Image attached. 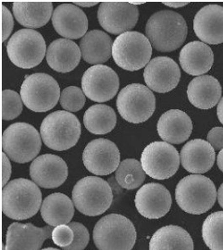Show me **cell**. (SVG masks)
<instances>
[{
    "mask_svg": "<svg viewBox=\"0 0 223 250\" xmlns=\"http://www.w3.org/2000/svg\"><path fill=\"white\" fill-rule=\"evenodd\" d=\"M52 24L56 32L66 39H79L87 33L85 13L72 3H63L54 9Z\"/></svg>",
    "mask_w": 223,
    "mask_h": 250,
    "instance_id": "cell-19",
    "label": "cell"
},
{
    "mask_svg": "<svg viewBox=\"0 0 223 250\" xmlns=\"http://www.w3.org/2000/svg\"><path fill=\"white\" fill-rule=\"evenodd\" d=\"M145 174L140 161L128 159L121 162L115 178L120 187L127 190H134L143 185Z\"/></svg>",
    "mask_w": 223,
    "mask_h": 250,
    "instance_id": "cell-32",
    "label": "cell"
},
{
    "mask_svg": "<svg viewBox=\"0 0 223 250\" xmlns=\"http://www.w3.org/2000/svg\"><path fill=\"white\" fill-rule=\"evenodd\" d=\"M40 134L47 147L56 151L67 150L73 147L80 138V122L71 112L58 110L44 119Z\"/></svg>",
    "mask_w": 223,
    "mask_h": 250,
    "instance_id": "cell-5",
    "label": "cell"
},
{
    "mask_svg": "<svg viewBox=\"0 0 223 250\" xmlns=\"http://www.w3.org/2000/svg\"><path fill=\"white\" fill-rule=\"evenodd\" d=\"M41 134L26 123L9 125L2 134V149L9 160L27 163L36 160L41 150Z\"/></svg>",
    "mask_w": 223,
    "mask_h": 250,
    "instance_id": "cell-7",
    "label": "cell"
},
{
    "mask_svg": "<svg viewBox=\"0 0 223 250\" xmlns=\"http://www.w3.org/2000/svg\"><path fill=\"white\" fill-rule=\"evenodd\" d=\"M131 4H133L134 6H137V5H141V4H143V1H131L130 2Z\"/></svg>",
    "mask_w": 223,
    "mask_h": 250,
    "instance_id": "cell-46",
    "label": "cell"
},
{
    "mask_svg": "<svg viewBox=\"0 0 223 250\" xmlns=\"http://www.w3.org/2000/svg\"><path fill=\"white\" fill-rule=\"evenodd\" d=\"M140 214L147 219H160L170 211L172 199L170 191L161 184L149 183L140 188L134 199Z\"/></svg>",
    "mask_w": 223,
    "mask_h": 250,
    "instance_id": "cell-16",
    "label": "cell"
},
{
    "mask_svg": "<svg viewBox=\"0 0 223 250\" xmlns=\"http://www.w3.org/2000/svg\"><path fill=\"white\" fill-rule=\"evenodd\" d=\"M165 6H168L170 8H181V7H184L189 4V2H175V1H164L162 2Z\"/></svg>",
    "mask_w": 223,
    "mask_h": 250,
    "instance_id": "cell-41",
    "label": "cell"
},
{
    "mask_svg": "<svg viewBox=\"0 0 223 250\" xmlns=\"http://www.w3.org/2000/svg\"><path fill=\"white\" fill-rule=\"evenodd\" d=\"M143 78L149 89L158 93H168L178 85L181 71L172 59L157 57L146 65Z\"/></svg>",
    "mask_w": 223,
    "mask_h": 250,
    "instance_id": "cell-18",
    "label": "cell"
},
{
    "mask_svg": "<svg viewBox=\"0 0 223 250\" xmlns=\"http://www.w3.org/2000/svg\"><path fill=\"white\" fill-rule=\"evenodd\" d=\"M1 165H2V184L4 188L7 186L11 175V164L9 162V157L3 152L1 154Z\"/></svg>",
    "mask_w": 223,
    "mask_h": 250,
    "instance_id": "cell-40",
    "label": "cell"
},
{
    "mask_svg": "<svg viewBox=\"0 0 223 250\" xmlns=\"http://www.w3.org/2000/svg\"><path fill=\"white\" fill-rule=\"evenodd\" d=\"M93 237L99 250H132L136 242V230L125 216L109 214L97 223Z\"/></svg>",
    "mask_w": 223,
    "mask_h": 250,
    "instance_id": "cell-4",
    "label": "cell"
},
{
    "mask_svg": "<svg viewBox=\"0 0 223 250\" xmlns=\"http://www.w3.org/2000/svg\"><path fill=\"white\" fill-rule=\"evenodd\" d=\"M57 250V249H54V248H47V249H45V250Z\"/></svg>",
    "mask_w": 223,
    "mask_h": 250,
    "instance_id": "cell-47",
    "label": "cell"
},
{
    "mask_svg": "<svg viewBox=\"0 0 223 250\" xmlns=\"http://www.w3.org/2000/svg\"><path fill=\"white\" fill-rule=\"evenodd\" d=\"M52 227H36L32 224L14 223L7 231L6 250H40L44 241L51 238Z\"/></svg>",
    "mask_w": 223,
    "mask_h": 250,
    "instance_id": "cell-20",
    "label": "cell"
},
{
    "mask_svg": "<svg viewBox=\"0 0 223 250\" xmlns=\"http://www.w3.org/2000/svg\"><path fill=\"white\" fill-rule=\"evenodd\" d=\"M207 142L210 144L215 150L223 149V128L215 127L207 134Z\"/></svg>",
    "mask_w": 223,
    "mask_h": 250,
    "instance_id": "cell-39",
    "label": "cell"
},
{
    "mask_svg": "<svg viewBox=\"0 0 223 250\" xmlns=\"http://www.w3.org/2000/svg\"><path fill=\"white\" fill-rule=\"evenodd\" d=\"M180 154L167 142H153L143 149L141 164L151 178L165 180L173 176L180 167Z\"/></svg>",
    "mask_w": 223,
    "mask_h": 250,
    "instance_id": "cell-12",
    "label": "cell"
},
{
    "mask_svg": "<svg viewBox=\"0 0 223 250\" xmlns=\"http://www.w3.org/2000/svg\"><path fill=\"white\" fill-rule=\"evenodd\" d=\"M85 95L77 86H69L63 90L61 95V105L66 111L76 112L81 110L85 104Z\"/></svg>",
    "mask_w": 223,
    "mask_h": 250,
    "instance_id": "cell-35",
    "label": "cell"
},
{
    "mask_svg": "<svg viewBox=\"0 0 223 250\" xmlns=\"http://www.w3.org/2000/svg\"><path fill=\"white\" fill-rule=\"evenodd\" d=\"M217 198L219 201V204L223 208V184L220 187L219 190H218V195H217Z\"/></svg>",
    "mask_w": 223,
    "mask_h": 250,
    "instance_id": "cell-45",
    "label": "cell"
},
{
    "mask_svg": "<svg viewBox=\"0 0 223 250\" xmlns=\"http://www.w3.org/2000/svg\"><path fill=\"white\" fill-rule=\"evenodd\" d=\"M120 80L116 72L106 65H94L86 70L81 78L84 95L95 102H107L119 91Z\"/></svg>",
    "mask_w": 223,
    "mask_h": 250,
    "instance_id": "cell-13",
    "label": "cell"
},
{
    "mask_svg": "<svg viewBox=\"0 0 223 250\" xmlns=\"http://www.w3.org/2000/svg\"><path fill=\"white\" fill-rule=\"evenodd\" d=\"M157 129L164 142L182 144L192 134L193 124L185 112L180 109H170L161 115Z\"/></svg>",
    "mask_w": 223,
    "mask_h": 250,
    "instance_id": "cell-23",
    "label": "cell"
},
{
    "mask_svg": "<svg viewBox=\"0 0 223 250\" xmlns=\"http://www.w3.org/2000/svg\"><path fill=\"white\" fill-rule=\"evenodd\" d=\"M194 31L206 45L223 43V7L207 5L200 9L195 16Z\"/></svg>",
    "mask_w": 223,
    "mask_h": 250,
    "instance_id": "cell-21",
    "label": "cell"
},
{
    "mask_svg": "<svg viewBox=\"0 0 223 250\" xmlns=\"http://www.w3.org/2000/svg\"><path fill=\"white\" fill-rule=\"evenodd\" d=\"M82 161L91 173L108 175L119 168L121 154L112 141L99 138L87 144L82 153Z\"/></svg>",
    "mask_w": 223,
    "mask_h": 250,
    "instance_id": "cell-14",
    "label": "cell"
},
{
    "mask_svg": "<svg viewBox=\"0 0 223 250\" xmlns=\"http://www.w3.org/2000/svg\"><path fill=\"white\" fill-rule=\"evenodd\" d=\"M179 60L184 72L198 77L212 68L214 54L212 49L205 43L193 41L182 47Z\"/></svg>",
    "mask_w": 223,
    "mask_h": 250,
    "instance_id": "cell-24",
    "label": "cell"
},
{
    "mask_svg": "<svg viewBox=\"0 0 223 250\" xmlns=\"http://www.w3.org/2000/svg\"><path fill=\"white\" fill-rule=\"evenodd\" d=\"M80 47L70 39L60 38L47 47L46 62L49 67L58 72L67 73L73 71L80 63Z\"/></svg>",
    "mask_w": 223,
    "mask_h": 250,
    "instance_id": "cell-25",
    "label": "cell"
},
{
    "mask_svg": "<svg viewBox=\"0 0 223 250\" xmlns=\"http://www.w3.org/2000/svg\"><path fill=\"white\" fill-rule=\"evenodd\" d=\"M68 166L59 156L45 154L37 157L30 166V176L40 188L61 187L68 177Z\"/></svg>",
    "mask_w": 223,
    "mask_h": 250,
    "instance_id": "cell-17",
    "label": "cell"
},
{
    "mask_svg": "<svg viewBox=\"0 0 223 250\" xmlns=\"http://www.w3.org/2000/svg\"><path fill=\"white\" fill-rule=\"evenodd\" d=\"M72 201L81 213L99 216L105 213L112 204V189L105 180L98 176H87L74 186Z\"/></svg>",
    "mask_w": 223,
    "mask_h": 250,
    "instance_id": "cell-6",
    "label": "cell"
},
{
    "mask_svg": "<svg viewBox=\"0 0 223 250\" xmlns=\"http://www.w3.org/2000/svg\"><path fill=\"white\" fill-rule=\"evenodd\" d=\"M152 45L148 38L139 32H127L113 42L112 57L122 69L135 72L150 62Z\"/></svg>",
    "mask_w": 223,
    "mask_h": 250,
    "instance_id": "cell-8",
    "label": "cell"
},
{
    "mask_svg": "<svg viewBox=\"0 0 223 250\" xmlns=\"http://www.w3.org/2000/svg\"><path fill=\"white\" fill-rule=\"evenodd\" d=\"M45 39L33 29H21L9 38L7 54L19 68L32 69L42 62L46 53Z\"/></svg>",
    "mask_w": 223,
    "mask_h": 250,
    "instance_id": "cell-10",
    "label": "cell"
},
{
    "mask_svg": "<svg viewBox=\"0 0 223 250\" xmlns=\"http://www.w3.org/2000/svg\"><path fill=\"white\" fill-rule=\"evenodd\" d=\"M12 9L19 23L26 28L44 26L54 12L52 2L17 1L13 3Z\"/></svg>",
    "mask_w": 223,
    "mask_h": 250,
    "instance_id": "cell-28",
    "label": "cell"
},
{
    "mask_svg": "<svg viewBox=\"0 0 223 250\" xmlns=\"http://www.w3.org/2000/svg\"><path fill=\"white\" fill-rule=\"evenodd\" d=\"M182 167L191 173L201 174L210 170L214 165L215 149L203 139H194L184 145L181 151Z\"/></svg>",
    "mask_w": 223,
    "mask_h": 250,
    "instance_id": "cell-22",
    "label": "cell"
},
{
    "mask_svg": "<svg viewBox=\"0 0 223 250\" xmlns=\"http://www.w3.org/2000/svg\"><path fill=\"white\" fill-rule=\"evenodd\" d=\"M74 232V240L72 245L63 250H83L89 243V232L87 228L80 223H71L68 224Z\"/></svg>",
    "mask_w": 223,
    "mask_h": 250,
    "instance_id": "cell-36",
    "label": "cell"
},
{
    "mask_svg": "<svg viewBox=\"0 0 223 250\" xmlns=\"http://www.w3.org/2000/svg\"><path fill=\"white\" fill-rule=\"evenodd\" d=\"M139 10L130 2H102L98 11L99 23L113 35L130 32L137 23Z\"/></svg>",
    "mask_w": 223,
    "mask_h": 250,
    "instance_id": "cell-15",
    "label": "cell"
},
{
    "mask_svg": "<svg viewBox=\"0 0 223 250\" xmlns=\"http://www.w3.org/2000/svg\"><path fill=\"white\" fill-rule=\"evenodd\" d=\"M13 17L10 13L9 9H7L5 6H1V32H2V42H5L9 36H10L12 30H13Z\"/></svg>",
    "mask_w": 223,
    "mask_h": 250,
    "instance_id": "cell-38",
    "label": "cell"
},
{
    "mask_svg": "<svg viewBox=\"0 0 223 250\" xmlns=\"http://www.w3.org/2000/svg\"><path fill=\"white\" fill-rule=\"evenodd\" d=\"M41 203L40 189L35 182L28 179L12 180L2 189V211L12 220L22 221L32 218L38 212Z\"/></svg>",
    "mask_w": 223,
    "mask_h": 250,
    "instance_id": "cell-1",
    "label": "cell"
},
{
    "mask_svg": "<svg viewBox=\"0 0 223 250\" xmlns=\"http://www.w3.org/2000/svg\"><path fill=\"white\" fill-rule=\"evenodd\" d=\"M187 32L185 20L171 10L154 13L145 26V35L152 46L161 52L176 50L184 43Z\"/></svg>",
    "mask_w": 223,
    "mask_h": 250,
    "instance_id": "cell-2",
    "label": "cell"
},
{
    "mask_svg": "<svg viewBox=\"0 0 223 250\" xmlns=\"http://www.w3.org/2000/svg\"><path fill=\"white\" fill-rule=\"evenodd\" d=\"M217 164H218L219 169L223 172V149H222V150L220 151V153L218 154V157H217Z\"/></svg>",
    "mask_w": 223,
    "mask_h": 250,
    "instance_id": "cell-44",
    "label": "cell"
},
{
    "mask_svg": "<svg viewBox=\"0 0 223 250\" xmlns=\"http://www.w3.org/2000/svg\"><path fill=\"white\" fill-rule=\"evenodd\" d=\"M22 99L17 92L13 90L2 91V120H13L22 111Z\"/></svg>",
    "mask_w": 223,
    "mask_h": 250,
    "instance_id": "cell-34",
    "label": "cell"
},
{
    "mask_svg": "<svg viewBox=\"0 0 223 250\" xmlns=\"http://www.w3.org/2000/svg\"><path fill=\"white\" fill-rule=\"evenodd\" d=\"M113 43L110 36L103 31L93 30L81 40V58L89 64L100 65L112 56Z\"/></svg>",
    "mask_w": 223,
    "mask_h": 250,
    "instance_id": "cell-27",
    "label": "cell"
},
{
    "mask_svg": "<svg viewBox=\"0 0 223 250\" xmlns=\"http://www.w3.org/2000/svg\"><path fill=\"white\" fill-rule=\"evenodd\" d=\"M217 115L220 120V122L223 125V98L221 99V101L218 104V107H217Z\"/></svg>",
    "mask_w": 223,
    "mask_h": 250,
    "instance_id": "cell-43",
    "label": "cell"
},
{
    "mask_svg": "<svg viewBox=\"0 0 223 250\" xmlns=\"http://www.w3.org/2000/svg\"><path fill=\"white\" fill-rule=\"evenodd\" d=\"M74 204L71 198L61 193H54L45 198L41 206L43 220L49 226L71 224L74 215Z\"/></svg>",
    "mask_w": 223,
    "mask_h": 250,
    "instance_id": "cell-29",
    "label": "cell"
},
{
    "mask_svg": "<svg viewBox=\"0 0 223 250\" xmlns=\"http://www.w3.org/2000/svg\"><path fill=\"white\" fill-rule=\"evenodd\" d=\"M149 250H194V242L183 228L168 225L152 235Z\"/></svg>",
    "mask_w": 223,
    "mask_h": 250,
    "instance_id": "cell-30",
    "label": "cell"
},
{
    "mask_svg": "<svg viewBox=\"0 0 223 250\" xmlns=\"http://www.w3.org/2000/svg\"><path fill=\"white\" fill-rule=\"evenodd\" d=\"M117 108L121 116L131 124L147 121L156 109V98L151 90L140 83L125 86L117 98Z\"/></svg>",
    "mask_w": 223,
    "mask_h": 250,
    "instance_id": "cell-11",
    "label": "cell"
},
{
    "mask_svg": "<svg viewBox=\"0 0 223 250\" xmlns=\"http://www.w3.org/2000/svg\"><path fill=\"white\" fill-rule=\"evenodd\" d=\"M202 236L210 250H223V211L206 217L202 227Z\"/></svg>",
    "mask_w": 223,
    "mask_h": 250,
    "instance_id": "cell-33",
    "label": "cell"
},
{
    "mask_svg": "<svg viewBox=\"0 0 223 250\" xmlns=\"http://www.w3.org/2000/svg\"><path fill=\"white\" fill-rule=\"evenodd\" d=\"M73 4L76 6L82 7V8H89V7H94V6L98 5L99 2H97V1H75V2H73Z\"/></svg>",
    "mask_w": 223,
    "mask_h": 250,
    "instance_id": "cell-42",
    "label": "cell"
},
{
    "mask_svg": "<svg viewBox=\"0 0 223 250\" xmlns=\"http://www.w3.org/2000/svg\"><path fill=\"white\" fill-rule=\"evenodd\" d=\"M217 195L214 183L199 174L182 179L175 189L177 204L190 214H203L208 211L214 206Z\"/></svg>",
    "mask_w": 223,
    "mask_h": 250,
    "instance_id": "cell-3",
    "label": "cell"
},
{
    "mask_svg": "<svg viewBox=\"0 0 223 250\" xmlns=\"http://www.w3.org/2000/svg\"><path fill=\"white\" fill-rule=\"evenodd\" d=\"M51 238L55 245L65 249L72 245L74 240V232L69 225L63 224L54 228Z\"/></svg>",
    "mask_w": 223,
    "mask_h": 250,
    "instance_id": "cell-37",
    "label": "cell"
},
{
    "mask_svg": "<svg viewBox=\"0 0 223 250\" xmlns=\"http://www.w3.org/2000/svg\"><path fill=\"white\" fill-rule=\"evenodd\" d=\"M61 95L59 83L46 73L28 75L20 87V98L23 104L35 112L52 109L61 99Z\"/></svg>",
    "mask_w": 223,
    "mask_h": 250,
    "instance_id": "cell-9",
    "label": "cell"
},
{
    "mask_svg": "<svg viewBox=\"0 0 223 250\" xmlns=\"http://www.w3.org/2000/svg\"><path fill=\"white\" fill-rule=\"evenodd\" d=\"M222 85L213 76L201 75L191 81L187 88L189 101L200 109L214 107L222 98Z\"/></svg>",
    "mask_w": 223,
    "mask_h": 250,
    "instance_id": "cell-26",
    "label": "cell"
},
{
    "mask_svg": "<svg viewBox=\"0 0 223 250\" xmlns=\"http://www.w3.org/2000/svg\"><path fill=\"white\" fill-rule=\"evenodd\" d=\"M83 124L92 134H108L116 126V113L112 107L107 105H94L85 111Z\"/></svg>",
    "mask_w": 223,
    "mask_h": 250,
    "instance_id": "cell-31",
    "label": "cell"
}]
</instances>
